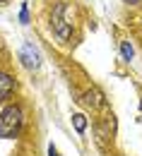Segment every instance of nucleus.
Masks as SVG:
<instances>
[{
  "instance_id": "obj_2",
  "label": "nucleus",
  "mask_w": 142,
  "mask_h": 156,
  "mask_svg": "<svg viewBox=\"0 0 142 156\" xmlns=\"http://www.w3.org/2000/svg\"><path fill=\"white\" fill-rule=\"evenodd\" d=\"M22 127V108L20 106H5L0 111V137L12 139Z\"/></svg>"
},
{
  "instance_id": "obj_9",
  "label": "nucleus",
  "mask_w": 142,
  "mask_h": 156,
  "mask_svg": "<svg viewBox=\"0 0 142 156\" xmlns=\"http://www.w3.org/2000/svg\"><path fill=\"white\" fill-rule=\"evenodd\" d=\"M48 156H60V154H58V149H56V144L48 147Z\"/></svg>"
},
{
  "instance_id": "obj_3",
  "label": "nucleus",
  "mask_w": 142,
  "mask_h": 156,
  "mask_svg": "<svg viewBox=\"0 0 142 156\" xmlns=\"http://www.w3.org/2000/svg\"><path fill=\"white\" fill-rule=\"evenodd\" d=\"M20 58H22V62H24V67H29V70H36V67H39V51L34 48V43H24V46H22Z\"/></svg>"
},
{
  "instance_id": "obj_8",
  "label": "nucleus",
  "mask_w": 142,
  "mask_h": 156,
  "mask_svg": "<svg viewBox=\"0 0 142 156\" xmlns=\"http://www.w3.org/2000/svg\"><path fill=\"white\" fill-rule=\"evenodd\" d=\"M20 20L24 22V24H27V22H29V15H27V5H22V12H20Z\"/></svg>"
},
{
  "instance_id": "obj_6",
  "label": "nucleus",
  "mask_w": 142,
  "mask_h": 156,
  "mask_svg": "<svg viewBox=\"0 0 142 156\" xmlns=\"http://www.w3.org/2000/svg\"><path fill=\"white\" fill-rule=\"evenodd\" d=\"M72 125H75L77 135H84V130H87V118L82 115V113H75V115H72Z\"/></svg>"
},
{
  "instance_id": "obj_11",
  "label": "nucleus",
  "mask_w": 142,
  "mask_h": 156,
  "mask_svg": "<svg viewBox=\"0 0 142 156\" xmlns=\"http://www.w3.org/2000/svg\"><path fill=\"white\" fill-rule=\"evenodd\" d=\"M0 2H2V0H0Z\"/></svg>"
},
{
  "instance_id": "obj_5",
  "label": "nucleus",
  "mask_w": 142,
  "mask_h": 156,
  "mask_svg": "<svg viewBox=\"0 0 142 156\" xmlns=\"http://www.w3.org/2000/svg\"><path fill=\"white\" fill-rule=\"evenodd\" d=\"M84 103H87V106H92V108L104 106V94L99 91V89H89V91L84 94Z\"/></svg>"
},
{
  "instance_id": "obj_4",
  "label": "nucleus",
  "mask_w": 142,
  "mask_h": 156,
  "mask_svg": "<svg viewBox=\"0 0 142 156\" xmlns=\"http://www.w3.org/2000/svg\"><path fill=\"white\" fill-rule=\"evenodd\" d=\"M12 91H15V79L10 75H5V72H0V101L10 98Z\"/></svg>"
},
{
  "instance_id": "obj_1",
  "label": "nucleus",
  "mask_w": 142,
  "mask_h": 156,
  "mask_svg": "<svg viewBox=\"0 0 142 156\" xmlns=\"http://www.w3.org/2000/svg\"><path fill=\"white\" fill-rule=\"evenodd\" d=\"M51 27L60 41H67L72 34V7L67 2H58L51 12Z\"/></svg>"
},
{
  "instance_id": "obj_7",
  "label": "nucleus",
  "mask_w": 142,
  "mask_h": 156,
  "mask_svg": "<svg viewBox=\"0 0 142 156\" xmlns=\"http://www.w3.org/2000/svg\"><path fill=\"white\" fill-rule=\"evenodd\" d=\"M121 51H123V58H125V60L133 58V46H130L128 41H123V43H121Z\"/></svg>"
},
{
  "instance_id": "obj_10",
  "label": "nucleus",
  "mask_w": 142,
  "mask_h": 156,
  "mask_svg": "<svg viewBox=\"0 0 142 156\" xmlns=\"http://www.w3.org/2000/svg\"><path fill=\"white\" fill-rule=\"evenodd\" d=\"M125 2H142V0H125Z\"/></svg>"
}]
</instances>
